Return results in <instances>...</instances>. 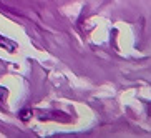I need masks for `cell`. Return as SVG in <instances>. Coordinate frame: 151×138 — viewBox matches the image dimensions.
<instances>
[{"mask_svg":"<svg viewBox=\"0 0 151 138\" xmlns=\"http://www.w3.org/2000/svg\"><path fill=\"white\" fill-rule=\"evenodd\" d=\"M0 45H2V47H9V52H15V48H17V47H15V43H12V42H9V40H2V38H0Z\"/></svg>","mask_w":151,"mask_h":138,"instance_id":"1","label":"cell"},{"mask_svg":"<svg viewBox=\"0 0 151 138\" xmlns=\"http://www.w3.org/2000/svg\"><path fill=\"white\" fill-rule=\"evenodd\" d=\"M20 115H22V120H23V121H27L28 118H30V115H32V111H28V110H23L22 113H20Z\"/></svg>","mask_w":151,"mask_h":138,"instance_id":"2","label":"cell"}]
</instances>
